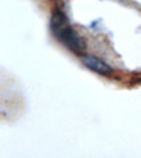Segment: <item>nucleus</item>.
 I'll return each instance as SVG.
<instances>
[{
    "mask_svg": "<svg viewBox=\"0 0 141 158\" xmlns=\"http://www.w3.org/2000/svg\"><path fill=\"white\" fill-rule=\"evenodd\" d=\"M81 60L84 62V64L96 72V73H100V74H110L112 72V68L101 59L96 57V56H93V55H81Z\"/></svg>",
    "mask_w": 141,
    "mask_h": 158,
    "instance_id": "f03ea898",
    "label": "nucleus"
},
{
    "mask_svg": "<svg viewBox=\"0 0 141 158\" xmlns=\"http://www.w3.org/2000/svg\"><path fill=\"white\" fill-rule=\"evenodd\" d=\"M50 28H51V32L55 35V38L59 40L61 44H63L71 51H73L78 55L83 54V51L86 48L85 40L83 39L76 32V29L71 26L69 21L67 20L66 15L62 11L55 10L52 12L51 20H50Z\"/></svg>",
    "mask_w": 141,
    "mask_h": 158,
    "instance_id": "f257e3e1",
    "label": "nucleus"
}]
</instances>
